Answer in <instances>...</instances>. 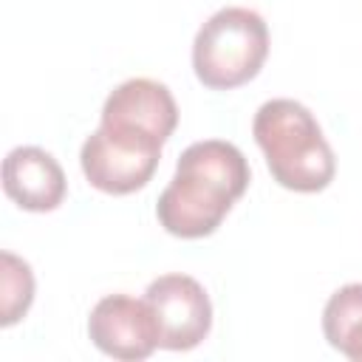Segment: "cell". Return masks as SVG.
<instances>
[{
    "label": "cell",
    "instance_id": "cell-7",
    "mask_svg": "<svg viewBox=\"0 0 362 362\" xmlns=\"http://www.w3.org/2000/svg\"><path fill=\"white\" fill-rule=\"evenodd\" d=\"M88 337L102 354L139 362L158 348L161 328L147 300H136L130 294H107L90 308Z\"/></svg>",
    "mask_w": 362,
    "mask_h": 362
},
{
    "label": "cell",
    "instance_id": "cell-6",
    "mask_svg": "<svg viewBox=\"0 0 362 362\" xmlns=\"http://www.w3.org/2000/svg\"><path fill=\"white\" fill-rule=\"evenodd\" d=\"M144 300L150 303L161 328L158 348L189 351L206 339L212 328V303L195 277L161 274L147 286Z\"/></svg>",
    "mask_w": 362,
    "mask_h": 362
},
{
    "label": "cell",
    "instance_id": "cell-1",
    "mask_svg": "<svg viewBox=\"0 0 362 362\" xmlns=\"http://www.w3.org/2000/svg\"><path fill=\"white\" fill-rule=\"evenodd\" d=\"M249 181V161L232 141H195L178 156L175 175L158 195L156 218L175 238H206L223 223Z\"/></svg>",
    "mask_w": 362,
    "mask_h": 362
},
{
    "label": "cell",
    "instance_id": "cell-10",
    "mask_svg": "<svg viewBox=\"0 0 362 362\" xmlns=\"http://www.w3.org/2000/svg\"><path fill=\"white\" fill-rule=\"evenodd\" d=\"M34 303V272L14 252L0 255V325L8 328L25 317Z\"/></svg>",
    "mask_w": 362,
    "mask_h": 362
},
{
    "label": "cell",
    "instance_id": "cell-2",
    "mask_svg": "<svg viewBox=\"0 0 362 362\" xmlns=\"http://www.w3.org/2000/svg\"><path fill=\"white\" fill-rule=\"evenodd\" d=\"M252 136L272 178L294 192H320L337 175V158L314 113L294 99H269L257 107Z\"/></svg>",
    "mask_w": 362,
    "mask_h": 362
},
{
    "label": "cell",
    "instance_id": "cell-8",
    "mask_svg": "<svg viewBox=\"0 0 362 362\" xmlns=\"http://www.w3.org/2000/svg\"><path fill=\"white\" fill-rule=\"evenodd\" d=\"M3 189L20 209L54 212L65 201L68 181L48 150L25 144L3 158Z\"/></svg>",
    "mask_w": 362,
    "mask_h": 362
},
{
    "label": "cell",
    "instance_id": "cell-5",
    "mask_svg": "<svg viewBox=\"0 0 362 362\" xmlns=\"http://www.w3.org/2000/svg\"><path fill=\"white\" fill-rule=\"evenodd\" d=\"M178 124V105L164 82L133 76L116 85L102 105V127L164 147Z\"/></svg>",
    "mask_w": 362,
    "mask_h": 362
},
{
    "label": "cell",
    "instance_id": "cell-3",
    "mask_svg": "<svg viewBox=\"0 0 362 362\" xmlns=\"http://www.w3.org/2000/svg\"><path fill=\"white\" fill-rule=\"evenodd\" d=\"M269 57L266 20L243 6L215 11L192 40V71L212 90H232L255 79Z\"/></svg>",
    "mask_w": 362,
    "mask_h": 362
},
{
    "label": "cell",
    "instance_id": "cell-9",
    "mask_svg": "<svg viewBox=\"0 0 362 362\" xmlns=\"http://www.w3.org/2000/svg\"><path fill=\"white\" fill-rule=\"evenodd\" d=\"M322 334L334 351L362 362V283L337 288L322 308Z\"/></svg>",
    "mask_w": 362,
    "mask_h": 362
},
{
    "label": "cell",
    "instance_id": "cell-4",
    "mask_svg": "<svg viewBox=\"0 0 362 362\" xmlns=\"http://www.w3.org/2000/svg\"><path fill=\"white\" fill-rule=\"evenodd\" d=\"M161 161V147L113 133L107 127H96L82 150H79V164L90 187L107 195H130L153 178Z\"/></svg>",
    "mask_w": 362,
    "mask_h": 362
}]
</instances>
